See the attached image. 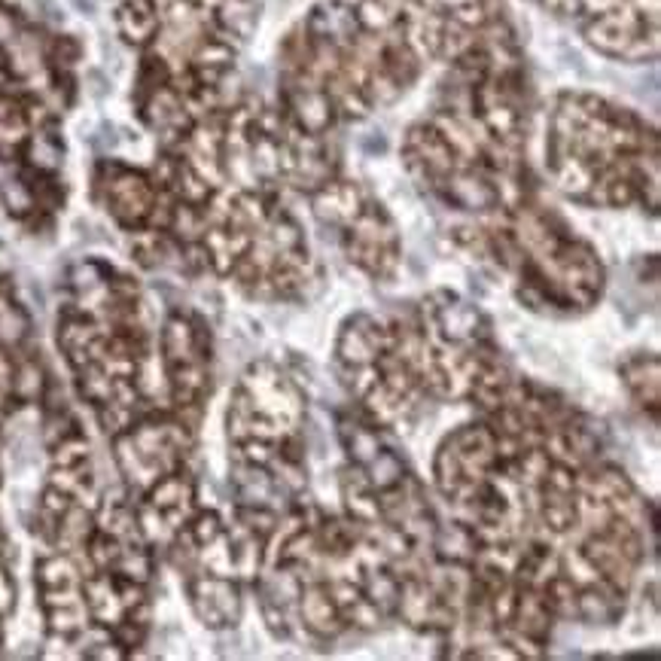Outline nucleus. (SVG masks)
Masks as SVG:
<instances>
[{
  "label": "nucleus",
  "instance_id": "nucleus-1",
  "mask_svg": "<svg viewBox=\"0 0 661 661\" xmlns=\"http://www.w3.org/2000/svg\"><path fill=\"white\" fill-rule=\"evenodd\" d=\"M430 65L408 0H320L278 52V107L329 138L397 104Z\"/></svg>",
  "mask_w": 661,
  "mask_h": 661
},
{
  "label": "nucleus",
  "instance_id": "nucleus-7",
  "mask_svg": "<svg viewBox=\"0 0 661 661\" xmlns=\"http://www.w3.org/2000/svg\"><path fill=\"white\" fill-rule=\"evenodd\" d=\"M621 381L631 390L640 408H649V421L658 424V357L656 353H637L621 363Z\"/></svg>",
  "mask_w": 661,
  "mask_h": 661
},
{
  "label": "nucleus",
  "instance_id": "nucleus-5",
  "mask_svg": "<svg viewBox=\"0 0 661 661\" xmlns=\"http://www.w3.org/2000/svg\"><path fill=\"white\" fill-rule=\"evenodd\" d=\"M98 195L107 210L125 229H147L156 208L159 186L144 171L125 168V165H101L98 168Z\"/></svg>",
  "mask_w": 661,
  "mask_h": 661
},
{
  "label": "nucleus",
  "instance_id": "nucleus-10",
  "mask_svg": "<svg viewBox=\"0 0 661 661\" xmlns=\"http://www.w3.org/2000/svg\"><path fill=\"white\" fill-rule=\"evenodd\" d=\"M13 603H15V585H13L10 573L0 570V616H4V612H10Z\"/></svg>",
  "mask_w": 661,
  "mask_h": 661
},
{
  "label": "nucleus",
  "instance_id": "nucleus-6",
  "mask_svg": "<svg viewBox=\"0 0 661 661\" xmlns=\"http://www.w3.org/2000/svg\"><path fill=\"white\" fill-rule=\"evenodd\" d=\"M192 607L208 628H229L241 619V588L238 579L210 576L201 570V576L189 582Z\"/></svg>",
  "mask_w": 661,
  "mask_h": 661
},
{
  "label": "nucleus",
  "instance_id": "nucleus-9",
  "mask_svg": "<svg viewBox=\"0 0 661 661\" xmlns=\"http://www.w3.org/2000/svg\"><path fill=\"white\" fill-rule=\"evenodd\" d=\"M46 390V378H43V369L34 363V360H28V363H22L19 369H13V393L19 399H31L43 397Z\"/></svg>",
  "mask_w": 661,
  "mask_h": 661
},
{
  "label": "nucleus",
  "instance_id": "nucleus-4",
  "mask_svg": "<svg viewBox=\"0 0 661 661\" xmlns=\"http://www.w3.org/2000/svg\"><path fill=\"white\" fill-rule=\"evenodd\" d=\"M342 244V254L375 281H390L403 263V238L381 201L375 195L360 204L342 226L333 229Z\"/></svg>",
  "mask_w": 661,
  "mask_h": 661
},
{
  "label": "nucleus",
  "instance_id": "nucleus-8",
  "mask_svg": "<svg viewBox=\"0 0 661 661\" xmlns=\"http://www.w3.org/2000/svg\"><path fill=\"white\" fill-rule=\"evenodd\" d=\"M40 582L43 588H67V585H80V570L76 564L65 555H55L40 561Z\"/></svg>",
  "mask_w": 661,
  "mask_h": 661
},
{
  "label": "nucleus",
  "instance_id": "nucleus-2",
  "mask_svg": "<svg viewBox=\"0 0 661 661\" xmlns=\"http://www.w3.org/2000/svg\"><path fill=\"white\" fill-rule=\"evenodd\" d=\"M546 171L588 208L658 210L656 125L592 92H561L546 120Z\"/></svg>",
  "mask_w": 661,
  "mask_h": 661
},
{
  "label": "nucleus",
  "instance_id": "nucleus-3",
  "mask_svg": "<svg viewBox=\"0 0 661 661\" xmlns=\"http://www.w3.org/2000/svg\"><path fill=\"white\" fill-rule=\"evenodd\" d=\"M579 28L588 46L616 61L658 55V0H537Z\"/></svg>",
  "mask_w": 661,
  "mask_h": 661
}]
</instances>
